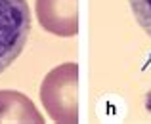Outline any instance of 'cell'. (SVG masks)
Returning <instances> with one entry per match:
<instances>
[{
  "mask_svg": "<svg viewBox=\"0 0 151 124\" xmlns=\"http://www.w3.org/2000/svg\"><path fill=\"white\" fill-rule=\"evenodd\" d=\"M130 8L140 27L151 37V0H130Z\"/></svg>",
  "mask_w": 151,
  "mask_h": 124,
  "instance_id": "cell-2",
  "label": "cell"
},
{
  "mask_svg": "<svg viewBox=\"0 0 151 124\" xmlns=\"http://www.w3.org/2000/svg\"><path fill=\"white\" fill-rule=\"evenodd\" d=\"M29 31L31 14L27 0H0V73L19 57Z\"/></svg>",
  "mask_w": 151,
  "mask_h": 124,
  "instance_id": "cell-1",
  "label": "cell"
}]
</instances>
